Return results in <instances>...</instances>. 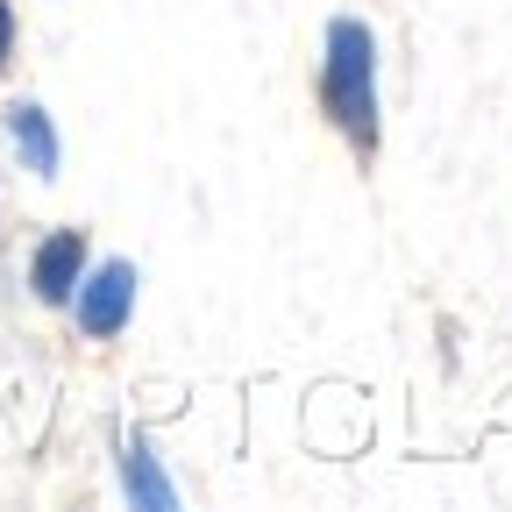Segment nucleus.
<instances>
[{
    "instance_id": "f257e3e1",
    "label": "nucleus",
    "mask_w": 512,
    "mask_h": 512,
    "mask_svg": "<svg viewBox=\"0 0 512 512\" xmlns=\"http://www.w3.org/2000/svg\"><path fill=\"white\" fill-rule=\"evenodd\" d=\"M320 114L342 128L349 150H377V29L363 15H335L320 43Z\"/></svg>"
},
{
    "instance_id": "f03ea898",
    "label": "nucleus",
    "mask_w": 512,
    "mask_h": 512,
    "mask_svg": "<svg viewBox=\"0 0 512 512\" xmlns=\"http://www.w3.org/2000/svg\"><path fill=\"white\" fill-rule=\"evenodd\" d=\"M136 285H143L136 264H100V271H86V278L72 285V299H64V306L79 313V335H86V342H114L128 320H136Z\"/></svg>"
},
{
    "instance_id": "7ed1b4c3",
    "label": "nucleus",
    "mask_w": 512,
    "mask_h": 512,
    "mask_svg": "<svg viewBox=\"0 0 512 512\" xmlns=\"http://www.w3.org/2000/svg\"><path fill=\"white\" fill-rule=\"evenodd\" d=\"M86 278V228H50L29 256V285L43 306H64L72 299V285Z\"/></svg>"
},
{
    "instance_id": "20e7f679",
    "label": "nucleus",
    "mask_w": 512,
    "mask_h": 512,
    "mask_svg": "<svg viewBox=\"0 0 512 512\" xmlns=\"http://www.w3.org/2000/svg\"><path fill=\"white\" fill-rule=\"evenodd\" d=\"M114 470H121V491L136 498V505H150V512H171V505H178V484L157 470V448H150L143 434H121Z\"/></svg>"
},
{
    "instance_id": "39448f33",
    "label": "nucleus",
    "mask_w": 512,
    "mask_h": 512,
    "mask_svg": "<svg viewBox=\"0 0 512 512\" xmlns=\"http://www.w3.org/2000/svg\"><path fill=\"white\" fill-rule=\"evenodd\" d=\"M8 150L22 157V171L29 178H57V128H50V114L36 107V100H15L8 107Z\"/></svg>"
},
{
    "instance_id": "423d86ee",
    "label": "nucleus",
    "mask_w": 512,
    "mask_h": 512,
    "mask_svg": "<svg viewBox=\"0 0 512 512\" xmlns=\"http://www.w3.org/2000/svg\"><path fill=\"white\" fill-rule=\"evenodd\" d=\"M8 50H15V8L0 0V64H8Z\"/></svg>"
}]
</instances>
